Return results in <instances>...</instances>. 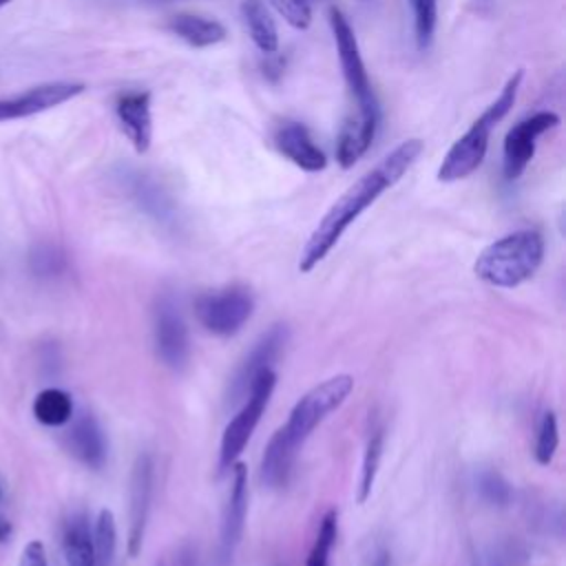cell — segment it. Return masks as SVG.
Returning <instances> with one entry per match:
<instances>
[{
    "label": "cell",
    "instance_id": "cell-1",
    "mask_svg": "<svg viewBox=\"0 0 566 566\" xmlns=\"http://www.w3.org/2000/svg\"><path fill=\"white\" fill-rule=\"evenodd\" d=\"M424 150V142L418 137L400 142L389 155H385L371 170L360 175L323 214V219L312 230L310 239L305 241L298 270L312 272L340 241L345 230L391 186H396L405 172L416 164L420 153Z\"/></svg>",
    "mask_w": 566,
    "mask_h": 566
},
{
    "label": "cell",
    "instance_id": "cell-2",
    "mask_svg": "<svg viewBox=\"0 0 566 566\" xmlns=\"http://www.w3.org/2000/svg\"><path fill=\"white\" fill-rule=\"evenodd\" d=\"M352 389L354 378L349 374H336L305 391L294 402L285 424L272 433L263 449L259 467V480L263 486L281 489L290 482L301 447L314 429L347 400Z\"/></svg>",
    "mask_w": 566,
    "mask_h": 566
},
{
    "label": "cell",
    "instance_id": "cell-3",
    "mask_svg": "<svg viewBox=\"0 0 566 566\" xmlns=\"http://www.w3.org/2000/svg\"><path fill=\"white\" fill-rule=\"evenodd\" d=\"M522 80H524V69H517L506 80L500 95L480 113V117H475V122L467 128V133L451 144V148L442 157V164L438 166V172H436L438 181L442 184L460 181L480 168L489 150V137L493 128L511 113L517 99Z\"/></svg>",
    "mask_w": 566,
    "mask_h": 566
},
{
    "label": "cell",
    "instance_id": "cell-4",
    "mask_svg": "<svg viewBox=\"0 0 566 566\" xmlns=\"http://www.w3.org/2000/svg\"><path fill=\"white\" fill-rule=\"evenodd\" d=\"M544 259V237L537 230H517L489 243L475 259L473 272L493 287H517L528 281Z\"/></svg>",
    "mask_w": 566,
    "mask_h": 566
},
{
    "label": "cell",
    "instance_id": "cell-5",
    "mask_svg": "<svg viewBox=\"0 0 566 566\" xmlns=\"http://www.w3.org/2000/svg\"><path fill=\"white\" fill-rule=\"evenodd\" d=\"M329 27H332V35L336 42L338 62H340V71H343L347 91L356 104V115L365 117V119L380 122V104L374 93L367 66L363 62L356 33H354L349 20L345 18V13L336 7L329 9Z\"/></svg>",
    "mask_w": 566,
    "mask_h": 566
},
{
    "label": "cell",
    "instance_id": "cell-6",
    "mask_svg": "<svg viewBox=\"0 0 566 566\" xmlns=\"http://www.w3.org/2000/svg\"><path fill=\"white\" fill-rule=\"evenodd\" d=\"M274 387H276L274 369H265L252 382L248 396L243 398L241 409L234 413V418L223 429L221 444H219V471H228L237 462L241 451L245 449L250 436L254 433V429L272 398Z\"/></svg>",
    "mask_w": 566,
    "mask_h": 566
},
{
    "label": "cell",
    "instance_id": "cell-7",
    "mask_svg": "<svg viewBox=\"0 0 566 566\" xmlns=\"http://www.w3.org/2000/svg\"><path fill=\"white\" fill-rule=\"evenodd\" d=\"M254 312V296L245 285L203 292L195 298V316L210 334H237Z\"/></svg>",
    "mask_w": 566,
    "mask_h": 566
},
{
    "label": "cell",
    "instance_id": "cell-8",
    "mask_svg": "<svg viewBox=\"0 0 566 566\" xmlns=\"http://www.w3.org/2000/svg\"><path fill=\"white\" fill-rule=\"evenodd\" d=\"M559 124V115L553 111H537L520 122H515L502 146V172L506 181H515L522 177L531 159L535 157L537 139Z\"/></svg>",
    "mask_w": 566,
    "mask_h": 566
},
{
    "label": "cell",
    "instance_id": "cell-9",
    "mask_svg": "<svg viewBox=\"0 0 566 566\" xmlns=\"http://www.w3.org/2000/svg\"><path fill=\"white\" fill-rule=\"evenodd\" d=\"M153 340H155L157 358L166 367L181 371L188 365L190 360L188 327L179 312V305L170 296H161L155 305Z\"/></svg>",
    "mask_w": 566,
    "mask_h": 566
},
{
    "label": "cell",
    "instance_id": "cell-10",
    "mask_svg": "<svg viewBox=\"0 0 566 566\" xmlns=\"http://www.w3.org/2000/svg\"><path fill=\"white\" fill-rule=\"evenodd\" d=\"M153 480H155V462L148 451L135 458L130 471V491H128V555L137 557L144 546L150 502H153Z\"/></svg>",
    "mask_w": 566,
    "mask_h": 566
},
{
    "label": "cell",
    "instance_id": "cell-11",
    "mask_svg": "<svg viewBox=\"0 0 566 566\" xmlns=\"http://www.w3.org/2000/svg\"><path fill=\"white\" fill-rule=\"evenodd\" d=\"M287 343V327L283 323L272 325L256 343L254 347L245 354V358L241 360V365L237 367L232 380H230V389H228V402H239L248 396L252 382L256 380L259 374H263L265 369H272V363L279 358L281 349Z\"/></svg>",
    "mask_w": 566,
    "mask_h": 566
},
{
    "label": "cell",
    "instance_id": "cell-12",
    "mask_svg": "<svg viewBox=\"0 0 566 566\" xmlns=\"http://www.w3.org/2000/svg\"><path fill=\"white\" fill-rule=\"evenodd\" d=\"M84 91L82 82H46L27 91L0 97V122L22 119L60 106Z\"/></svg>",
    "mask_w": 566,
    "mask_h": 566
},
{
    "label": "cell",
    "instance_id": "cell-13",
    "mask_svg": "<svg viewBox=\"0 0 566 566\" xmlns=\"http://www.w3.org/2000/svg\"><path fill=\"white\" fill-rule=\"evenodd\" d=\"M272 144L285 159H290L296 168L305 172H321L327 166L325 153L318 148L312 133L301 122L281 119L272 128Z\"/></svg>",
    "mask_w": 566,
    "mask_h": 566
},
{
    "label": "cell",
    "instance_id": "cell-14",
    "mask_svg": "<svg viewBox=\"0 0 566 566\" xmlns=\"http://www.w3.org/2000/svg\"><path fill=\"white\" fill-rule=\"evenodd\" d=\"M232 486L221 517V562L228 564L243 537L245 515H248V467L234 462L232 467Z\"/></svg>",
    "mask_w": 566,
    "mask_h": 566
},
{
    "label": "cell",
    "instance_id": "cell-15",
    "mask_svg": "<svg viewBox=\"0 0 566 566\" xmlns=\"http://www.w3.org/2000/svg\"><path fill=\"white\" fill-rule=\"evenodd\" d=\"M117 122L133 144L135 153L144 155L153 142V113L148 91H128L115 99Z\"/></svg>",
    "mask_w": 566,
    "mask_h": 566
},
{
    "label": "cell",
    "instance_id": "cell-16",
    "mask_svg": "<svg viewBox=\"0 0 566 566\" xmlns=\"http://www.w3.org/2000/svg\"><path fill=\"white\" fill-rule=\"evenodd\" d=\"M124 190L128 197L137 203L139 210H144L150 219H155L161 226H175L177 223V206L170 199V195L153 181L144 172H124L122 175Z\"/></svg>",
    "mask_w": 566,
    "mask_h": 566
},
{
    "label": "cell",
    "instance_id": "cell-17",
    "mask_svg": "<svg viewBox=\"0 0 566 566\" xmlns=\"http://www.w3.org/2000/svg\"><path fill=\"white\" fill-rule=\"evenodd\" d=\"M66 447L88 469L97 471L106 464L108 442L104 429L91 413H82L73 420L71 429L66 431Z\"/></svg>",
    "mask_w": 566,
    "mask_h": 566
},
{
    "label": "cell",
    "instance_id": "cell-18",
    "mask_svg": "<svg viewBox=\"0 0 566 566\" xmlns=\"http://www.w3.org/2000/svg\"><path fill=\"white\" fill-rule=\"evenodd\" d=\"M166 29L172 35H177L179 40H184L188 46H195V49L214 46L228 38V29L219 20L206 18V15H195V13L170 15L166 20Z\"/></svg>",
    "mask_w": 566,
    "mask_h": 566
},
{
    "label": "cell",
    "instance_id": "cell-19",
    "mask_svg": "<svg viewBox=\"0 0 566 566\" xmlns=\"http://www.w3.org/2000/svg\"><path fill=\"white\" fill-rule=\"evenodd\" d=\"M378 124L380 122L365 119L358 115L345 119L336 139V161L340 168H352L369 150L378 133Z\"/></svg>",
    "mask_w": 566,
    "mask_h": 566
},
{
    "label": "cell",
    "instance_id": "cell-20",
    "mask_svg": "<svg viewBox=\"0 0 566 566\" xmlns=\"http://www.w3.org/2000/svg\"><path fill=\"white\" fill-rule=\"evenodd\" d=\"M241 18L254 46L265 55H274L279 51V29L263 0H241Z\"/></svg>",
    "mask_w": 566,
    "mask_h": 566
},
{
    "label": "cell",
    "instance_id": "cell-21",
    "mask_svg": "<svg viewBox=\"0 0 566 566\" xmlns=\"http://www.w3.org/2000/svg\"><path fill=\"white\" fill-rule=\"evenodd\" d=\"M62 548L69 566H95L93 535L84 513H75L66 520L62 531Z\"/></svg>",
    "mask_w": 566,
    "mask_h": 566
},
{
    "label": "cell",
    "instance_id": "cell-22",
    "mask_svg": "<svg viewBox=\"0 0 566 566\" xmlns=\"http://www.w3.org/2000/svg\"><path fill=\"white\" fill-rule=\"evenodd\" d=\"M33 416L46 427H62L73 418V400L60 387H46L33 398Z\"/></svg>",
    "mask_w": 566,
    "mask_h": 566
},
{
    "label": "cell",
    "instance_id": "cell-23",
    "mask_svg": "<svg viewBox=\"0 0 566 566\" xmlns=\"http://www.w3.org/2000/svg\"><path fill=\"white\" fill-rule=\"evenodd\" d=\"M382 444H385V431H382V427H374L369 431L365 453H363L358 495H356L358 504H365L371 495V489H374V482L378 475V467H380V458H382Z\"/></svg>",
    "mask_w": 566,
    "mask_h": 566
},
{
    "label": "cell",
    "instance_id": "cell-24",
    "mask_svg": "<svg viewBox=\"0 0 566 566\" xmlns=\"http://www.w3.org/2000/svg\"><path fill=\"white\" fill-rule=\"evenodd\" d=\"M91 535H93L95 566H111L115 559V548H117V526H115V517L108 509H102L97 513Z\"/></svg>",
    "mask_w": 566,
    "mask_h": 566
},
{
    "label": "cell",
    "instance_id": "cell-25",
    "mask_svg": "<svg viewBox=\"0 0 566 566\" xmlns=\"http://www.w3.org/2000/svg\"><path fill=\"white\" fill-rule=\"evenodd\" d=\"M336 535H338V511L329 509L321 517V524H318V531H316V537L310 548L305 566H327Z\"/></svg>",
    "mask_w": 566,
    "mask_h": 566
},
{
    "label": "cell",
    "instance_id": "cell-26",
    "mask_svg": "<svg viewBox=\"0 0 566 566\" xmlns=\"http://www.w3.org/2000/svg\"><path fill=\"white\" fill-rule=\"evenodd\" d=\"M413 15V38L418 51H427L438 27V0H409Z\"/></svg>",
    "mask_w": 566,
    "mask_h": 566
},
{
    "label": "cell",
    "instance_id": "cell-27",
    "mask_svg": "<svg viewBox=\"0 0 566 566\" xmlns=\"http://www.w3.org/2000/svg\"><path fill=\"white\" fill-rule=\"evenodd\" d=\"M559 444V429H557V416L553 411H544L539 427H537V438H535V449L533 455L537 464L546 467L551 464L555 451Z\"/></svg>",
    "mask_w": 566,
    "mask_h": 566
},
{
    "label": "cell",
    "instance_id": "cell-28",
    "mask_svg": "<svg viewBox=\"0 0 566 566\" xmlns=\"http://www.w3.org/2000/svg\"><path fill=\"white\" fill-rule=\"evenodd\" d=\"M29 265L38 276H55L64 270V254L51 243H40L31 250Z\"/></svg>",
    "mask_w": 566,
    "mask_h": 566
},
{
    "label": "cell",
    "instance_id": "cell-29",
    "mask_svg": "<svg viewBox=\"0 0 566 566\" xmlns=\"http://www.w3.org/2000/svg\"><path fill=\"white\" fill-rule=\"evenodd\" d=\"M478 491L480 495L489 502V504H495V506H506L513 497V489L511 484L506 482V478L497 471H482L480 478H478Z\"/></svg>",
    "mask_w": 566,
    "mask_h": 566
},
{
    "label": "cell",
    "instance_id": "cell-30",
    "mask_svg": "<svg viewBox=\"0 0 566 566\" xmlns=\"http://www.w3.org/2000/svg\"><path fill=\"white\" fill-rule=\"evenodd\" d=\"M274 9L285 18L294 29H307L312 22V7L303 0H270Z\"/></svg>",
    "mask_w": 566,
    "mask_h": 566
},
{
    "label": "cell",
    "instance_id": "cell-31",
    "mask_svg": "<svg viewBox=\"0 0 566 566\" xmlns=\"http://www.w3.org/2000/svg\"><path fill=\"white\" fill-rule=\"evenodd\" d=\"M18 566H49L46 562V553H44V544L40 539H31L20 555V564Z\"/></svg>",
    "mask_w": 566,
    "mask_h": 566
},
{
    "label": "cell",
    "instance_id": "cell-32",
    "mask_svg": "<svg viewBox=\"0 0 566 566\" xmlns=\"http://www.w3.org/2000/svg\"><path fill=\"white\" fill-rule=\"evenodd\" d=\"M371 566H391V555H389V551H378L376 555H374V559H371Z\"/></svg>",
    "mask_w": 566,
    "mask_h": 566
},
{
    "label": "cell",
    "instance_id": "cell-33",
    "mask_svg": "<svg viewBox=\"0 0 566 566\" xmlns=\"http://www.w3.org/2000/svg\"><path fill=\"white\" fill-rule=\"evenodd\" d=\"M11 522L7 520V517H2L0 515V542H4V539H9V535H11Z\"/></svg>",
    "mask_w": 566,
    "mask_h": 566
},
{
    "label": "cell",
    "instance_id": "cell-34",
    "mask_svg": "<svg viewBox=\"0 0 566 566\" xmlns=\"http://www.w3.org/2000/svg\"><path fill=\"white\" fill-rule=\"evenodd\" d=\"M475 2H478V4H489L491 0H475Z\"/></svg>",
    "mask_w": 566,
    "mask_h": 566
},
{
    "label": "cell",
    "instance_id": "cell-35",
    "mask_svg": "<svg viewBox=\"0 0 566 566\" xmlns=\"http://www.w3.org/2000/svg\"><path fill=\"white\" fill-rule=\"evenodd\" d=\"M9 2H11V0H0V9H2L4 4H9Z\"/></svg>",
    "mask_w": 566,
    "mask_h": 566
},
{
    "label": "cell",
    "instance_id": "cell-36",
    "mask_svg": "<svg viewBox=\"0 0 566 566\" xmlns=\"http://www.w3.org/2000/svg\"><path fill=\"white\" fill-rule=\"evenodd\" d=\"M148 2H172V0H148Z\"/></svg>",
    "mask_w": 566,
    "mask_h": 566
},
{
    "label": "cell",
    "instance_id": "cell-37",
    "mask_svg": "<svg viewBox=\"0 0 566 566\" xmlns=\"http://www.w3.org/2000/svg\"><path fill=\"white\" fill-rule=\"evenodd\" d=\"M303 2H307V4H310V7H312V2H314V0H303Z\"/></svg>",
    "mask_w": 566,
    "mask_h": 566
},
{
    "label": "cell",
    "instance_id": "cell-38",
    "mask_svg": "<svg viewBox=\"0 0 566 566\" xmlns=\"http://www.w3.org/2000/svg\"><path fill=\"white\" fill-rule=\"evenodd\" d=\"M0 497H2V489H0Z\"/></svg>",
    "mask_w": 566,
    "mask_h": 566
},
{
    "label": "cell",
    "instance_id": "cell-39",
    "mask_svg": "<svg viewBox=\"0 0 566 566\" xmlns=\"http://www.w3.org/2000/svg\"><path fill=\"white\" fill-rule=\"evenodd\" d=\"M157 566H166V564H157Z\"/></svg>",
    "mask_w": 566,
    "mask_h": 566
}]
</instances>
